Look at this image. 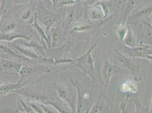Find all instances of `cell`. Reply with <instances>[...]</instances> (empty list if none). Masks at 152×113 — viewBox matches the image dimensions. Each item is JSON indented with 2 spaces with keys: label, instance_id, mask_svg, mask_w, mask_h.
I'll return each instance as SVG.
<instances>
[{
  "label": "cell",
  "instance_id": "41",
  "mask_svg": "<svg viewBox=\"0 0 152 113\" xmlns=\"http://www.w3.org/2000/svg\"><path fill=\"white\" fill-rule=\"evenodd\" d=\"M2 61H3V59H2L1 58H0V64L2 63Z\"/></svg>",
  "mask_w": 152,
  "mask_h": 113
},
{
  "label": "cell",
  "instance_id": "19",
  "mask_svg": "<svg viewBox=\"0 0 152 113\" xmlns=\"http://www.w3.org/2000/svg\"><path fill=\"white\" fill-rule=\"evenodd\" d=\"M45 105H48L52 107H54L58 113H73V112H72V109L68 107L69 106L58 97L55 98L51 97L47 100Z\"/></svg>",
  "mask_w": 152,
  "mask_h": 113
},
{
  "label": "cell",
  "instance_id": "3",
  "mask_svg": "<svg viewBox=\"0 0 152 113\" xmlns=\"http://www.w3.org/2000/svg\"><path fill=\"white\" fill-rule=\"evenodd\" d=\"M34 9L37 20L45 27L47 34L55 23L61 20V15L49 11L42 1H37L34 4Z\"/></svg>",
  "mask_w": 152,
  "mask_h": 113
},
{
  "label": "cell",
  "instance_id": "22",
  "mask_svg": "<svg viewBox=\"0 0 152 113\" xmlns=\"http://www.w3.org/2000/svg\"><path fill=\"white\" fill-rule=\"evenodd\" d=\"M142 0H126L124 6V12L121 17L119 23L125 24L127 17L142 3Z\"/></svg>",
  "mask_w": 152,
  "mask_h": 113
},
{
  "label": "cell",
  "instance_id": "30",
  "mask_svg": "<svg viewBox=\"0 0 152 113\" xmlns=\"http://www.w3.org/2000/svg\"><path fill=\"white\" fill-rule=\"evenodd\" d=\"M15 113H35L31 107L22 98L19 99L17 102V108L14 112Z\"/></svg>",
  "mask_w": 152,
  "mask_h": 113
},
{
  "label": "cell",
  "instance_id": "23",
  "mask_svg": "<svg viewBox=\"0 0 152 113\" xmlns=\"http://www.w3.org/2000/svg\"><path fill=\"white\" fill-rule=\"evenodd\" d=\"M142 30L141 34V41L140 44H145L152 46V27L149 22H142Z\"/></svg>",
  "mask_w": 152,
  "mask_h": 113
},
{
  "label": "cell",
  "instance_id": "5",
  "mask_svg": "<svg viewBox=\"0 0 152 113\" xmlns=\"http://www.w3.org/2000/svg\"><path fill=\"white\" fill-rule=\"evenodd\" d=\"M97 70L99 80L104 88L108 87L112 76L119 72L115 66L110 62L107 54L101 56Z\"/></svg>",
  "mask_w": 152,
  "mask_h": 113
},
{
  "label": "cell",
  "instance_id": "7",
  "mask_svg": "<svg viewBox=\"0 0 152 113\" xmlns=\"http://www.w3.org/2000/svg\"><path fill=\"white\" fill-rule=\"evenodd\" d=\"M70 84L76 89L77 92L76 113H87L90 107V93L83 87L81 83L78 80L70 79Z\"/></svg>",
  "mask_w": 152,
  "mask_h": 113
},
{
  "label": "cell",
  "instance_id": "2",
  "mask_svg": "<svg viewBox=\"0 0 152 113\" xmlns=\"http://www.w3.org/2000/svg\"><path fill=\"white\" fill-rule=\"evenodd\" d=\"M96 46V43H94L85 54L81 56L73 59V64L71 67H77L81 70L84 76H88L91 82L96 83L98 81L97 76L94 66V61L91 56V52Z\"/></svg>",
  "mask_w": 152,
  "mask_h": 113
},
{
  "label": "cell",
  "instance_id": "35",
  "mask_svg": "<svg viewBox=\"0 0 152 113\" xmlns=\"http://www.w3.org/2000/svg\"><path fill=\"white\" fill-rule=\"evenodd\" d=\"M27 102L30 105V106L31 107L35 113H44L42 107L40 106V103L34 102H27Z\"/></svg>",
  "mask_w": 152,
  "mask_h": 113
},
{
  "label": "cell",
  "instance_id": "26",
  "mask_svg": "<svg viewBox=\"0 0 152 113\" xmlns=\"http://www.w3.org/2000/svg\"><path fill=\"white\" fill-rule=\"evenodd\" d=\"M22 38L26 41H29L31 38L27 36L25 34L19 32H10L8 33H1L0 35V41H4L7 42H12L14 40Z\"/></svg>",
  "mask_w": 152,
  "mask_h": 113
},
{
  "label": "cell",
  "instance_id": "17",
  "mask_svg": "<svg viewBox=\"0 0 152 113\" xmlns=\"http://www.w3.org/2000/svg\"><path fill=\"white\" fill-rule=\"evenodd\" d=\"M86 7V9H85L83 7V10L85 12L88 19L93 23H99L101 25V22L104 19L103 14L100 7L98 5H91Z\"/></svg>",
  "mask_w": 152,
  "mask_h": 113
},
{
  "label": "cell",
  "instance_id": "39",
  "mask_svg": "<svg viewBox=\"0 0 152 113\" xmlns=\"http://www.w3.org/2000/svg\"><path fill=\"white\" fill-rule=\"evenodd\" d=\"M100 0H86V6H91L94 5L95 2L99 1Z\"/></svg>",
  "mask_w": 152,
  "mask_h": 113
},
{
  "label": "cell",
  "instance_id": "16",
  "mask_svg": "<svg viewBox=\"0 0 152 113\" xmlns=\"http://www.w3.org/2000/svg\"><path fill=\"white\" fill-rule=\"evenodd\" d=\"M13 47L15 50H17L20 54H22L23 56L28 58V59H32L35 60H39L41 61H45L48 63H51L52 64L53 62H54L55 59L52 58H42L39 56L38 54L33 50H32L30 48H23V46H21L19 45L13 43Z\"/></svg>",
  "mask_w": 152,
  "mask_h": 113
},
{
  "label": "cell",
  "instance_id": "12",
  "mask_svg": "<svg viewBox=\"0 0 152 113\" xmlns=\"http://www.w3.org/2000/svg\"><path fill=\"white\" fill-rule=\"evenodd\" d=\"M152 6L144 7L138 10L137 12L133 11L127 17L126 21L128 25H134L142 22H149L152 18Z\"/></svg>",
  "mask_w": 152,
  "mask_h": 113
},
{
  "label": "cell",
  "instance_id": "25",
  "mask_svg": "<svg viewBox=\"0 0 152 113\" xmlns=\"http://www.w3.org/2000/svg\"><path fill=\"white\" fill-rule=\"evenodd\" d=\"M93 5L100 7L103 14V19L110 18L114 12V4L110 0H100Z\"/></svg>",
  "mask_w": 152,
  "mask_h": 113
},
{
  "label": "cell",
  "instance_id": "4",
  "mask_svg": "<svg viewBox=\"0 0 152 113\" xmlns=\"http://www.w3.org/2000/svg\"><path fill=\"white\" fill-rule=\"evenodd\" d=\"M51 70L47 66L43 64H25L19 71V83L27 85L34 84L33 80L43 74H50Z\"/></svg>",
  "mask_w": 152,
  "mask_h": 113
},
{
  "label": "cell",
  "instance_id": "10",
  "mask_svg": "<svg viewBox=\"0 0 152 113\" xmlns=\"http://www.w3.org/2000/svg\"><path fill=\"white\" fill-rule=\"evenodd\" d=\"M125 56L135 59L136 58H146L152 62V46L145 44H139L134 47H128L125 46L124 49Z\"/></svg>",
  "mask_w": 152,
  "mask_h": 113
},
{
  "label": "cell",
  "instance_id": "28",
  "mask_svg": "<svg viewBox=\"0 0 152 113\" xmlns=\"http://www.w3.org/2000/svg\"><path fill=\"white\" fill-rule=\"evenodd\" d=\"M123 43L128 47H134L138 45L137 39L131 29L128 28L127 35L123 40Z\"/></svg>",
  "mask_w": 152,
  "mask_h": 113
},
{
  "label": "cell",
  "instance_id": "18",
  "mask_svg": "<svg viewBox=\"0 0 152 113\" xmlns=\"http://www.w3.org/2000/svg\"><path fill=\"white\" fill-rule=\"evenodd\" d=\"M95 31V26L92 24H84V25H74L71 30H70V33L71 34H77L79 35L78 38H83L86 39H89L88 35L86 34V33H89V35H93Z\"/></svg>",
  "mask_w": 152,
  "mask_h": 113
},
{
  "label": "cell",
  "instance_id": "38",
  "mask_svg": "<svg viewBox=\"0 0 152 113\" xmlns=\"http://www.w3.org/2000/svg\"><path fill=\"white\" fill-rule=\"evenodd\" d=\"M43 1V0H37V1ZM51 1L52 2V4H53V9H56L58 5L60 0H51Z\"/></svg>",
  "mask_w": 152,
  "mask_h": 113
},
{
  "label": "cell",
  "instance_id": "14",
  "mask_svg": "<svg viewBox=\"0 0 152 113\" xmlns=\"http://www.w3.org/2000/svg\"><path fill=\"white\" fill-rule=\"evenodd\" d=\"M113 110L110 104V101L107 97L102 92L99 94L98 100L91 109L90 113H113Z\"/></svg>",
  "mask_w": 152,
  "mask_h": 113
},
{
  "label": "cell",
  "instance_id": "13",
  "mask_svg": "<svg viewBox=\"0 0 152 113\" xmlns=\"http://www.w3.org/2000/svg\"><path fill=\"white\" fill-rule=\"evenodd\" d=\"M19 7L13 5V0H1L0 5V31L7 20Z\"/></svg>",
  "mask_w": 152,
  "mask_h": 113
},
{
  "label": "cell",
  "instance_id": "9",
  "mask_svg": "<svg viewBox=\"0 0 152 113\" xmlns=\"http://www.w3.org/2000/svg\"><path fill=\"white\" fill-rule=\"evenodd\" d=\"M83 7L79 9L75 5L68 6L66 12V16L63 22H61L64 33L66 36L71 28L80 20L83 15Z\"/></svg>",
  "mask_w": 152,
  "mask_h": 113
},
{
  "label": "cell",
  "instance_id": "20",
  "mask_svg": "<svg viewBox=\"0 0 152 113\" xmlns=\"http://www.w3.org/2000/svg\"><path fill=\"white\" fill-rule=\"evenodd\" d=\"M23 64L21 62L15 61L13 60L3 59V61L1 64V67L2 70L5 72L10 74H19L20 70L22 69Z\"/></svg>",
  "mask_w": 152,
  "mask_h": 113
},
{
  "label": "cell",
  "instance_id": "34",
  "mask_svg": "<svg viewBox=\"0 0 152 113\" xmlns=\"http://www.w3.org/2000/svg\"><path fill=\"white\" fill-rule=\"evenodd\" d=\"M17 26V25L15 22H9L8 23H7V25H4V27L2 28L1 30V32L4 33L13 32L16 28Z\"/></svg>",
  "mask_w": 152,
  "mask_h": 113
},
{
  "label": "cell",
  "instance_id": "1",
  "mask_svg": "<svg viewBox=\"0 0 152 113\" xmlns=\"http://www.w3.org/2000/svg\"><path fill=\"white\" fill-rule=\"evenodd\" d=\"M113 64L119 73L132 76L134 82H140L142 80L140 65L136 64L132 59L121 53L117 49H115L113 53Z\"/></svg>",
  "mask_w": 152,
  "mask_h": 113
},
{
  "label": "cell",
  "instance_id": "42",
  "mask_svg": "<svg viewBox=\"0 0 152 113\" xmlns=\"http://www.w3.org/2000/svg\"><path fill=\"white\" fill-rule=\"evenodd\" d=\"M0 70H2V69H1V66H0Z\"/></svg>",
  "mask_w": 152,
  "mask_h": 113
},
{
  "label": "cell",
  "instance_id": "15",
  "mask_svg": "<svg viewBox=\"0 0 152 113\" xmlns=\"http://www.w3.org/2000/svg\"><path fill=\"white\" fill-rule=\"evenodd\" d=\"M34 22L31 24L32 26L33 27L35 31L37 34L39 40L43 46V48L45 49H47V48L51 49V39L50 36H48L47 35L46 32L43 30L42 27L38 24L37 22V19L36 17V15L34 11Z\"/></svg>",
  "mask_w": 152,
  "mask_h": 113
},
{
  "label": "cell",
  "instance_id": "31",
  "mask_svg": "<svg viewBox=\"0 0 152 113\" xmlns=\"http://www.w3.org/2000/svg\"><path fill=\"white\" fill-rule=\"evenodd\" d=\"M34 8L33 10L31 8L25 10L20 15V20L26 23L31 25L34 20Z\"/></svg>",
  "mask_w": 152,
  "mask_h": 113
},
{
  "label": "cell",
  "instance_id": "37",
  "mask_svg": "<svg viewBox=\"0 0 152 113\" xmlns=\"http://www.w3.org/2000/svg\"><path fill=\"white\" fill-rule=\"evenodd\" d=\"M79 0H67L65 2H64L61 5H65V6H71V5H76L78 3V1Z\"/></svg>",
  "mask_w": 152,
  "mask_h": 113
},
{
  "label": "cell",
  "instance_id": "27",
  "mask_svg": "<svg viewBox=\"0 0 152 113\" xmlns=\"http://www.w3.org/2000/svg\"><path fill=\"white\" fill-rule=\"evenodd\" d=\"M0 54L2 56H10L15 59L18 60H23L25 61H30V59L26 58L25 56H22L13 51L12 49L9 48L4 44H0Z\"/></svg>",
  "mask_w": 152,
  "mask_h": 113
},
{
  "label": "cell",
  "instance_id": "11",
  "mask_svg": "<svg viewBox=\"0 0 152 113\" xmlns=\"http://www.w3.org/2000/svg\"><path fill=\"white\" fill-rule=\"evenodd\" d=\"M48 33L51 37V49L58 48L65 46V43H70L65 39L61 20L56 23L55 27H52Z\"/></svg>",
  "mask_w": 152,
  "mask_h": 113
},
{
  "label": "cell",
  "instance_id": "32",
  "mask_svg": "<svg viewBox=\"0 0 152 113\" xmlns=\"http://www.w3.org/2000/svg\"><path fill=\"white\" fill-rule=\"evenodd\" d=\"M128 28L125 24L119 23L118 25L116 27V33L118 38L121 42L123 43L124 38L126 37L128 32Z\"/></svg>",
  "mask_w": 152,
  "mask_h": 113
},
{
  "label": "cell",
  "instance_id": "40",
  "mask_svg": "<svg viewBox=\"0 0 152 113\" xmlns=\"http://www.w3.org/2000/svg\"><path fill=\"white\" fill-rule=\"evenodd\" d=\"M120 2H121V4L123 5V6L124 7V5H125V3L126 2V0H119Z\"/></svg>",
  "mask_w": 152,
  "mask_h": 113
},
{
  "label": "cell",
  "instance_id": "21",
  "mask_svg": "<svg viewBox=\"0 0 152 113\" xmlns=\"http://www.w3.org/2000/svg\"><path fill=\"white\" fill-rule=\"evenodd\" d=\"M25 84L19 82L17 83H5L0 84V101L5 96L10 93H14L15 91L24 87Z\"/></svg>",
  "mask_w": 152,
  "mask_h": 113
},
{
  "label": "cell",
  "instance_id": "24",
  "mask_svg": "<svg viewBox=\"0 0 152 113\" xmlns=\"http://www.w3.org/2000/svg\"><path fill=\"white\" fill-rule=\"evenodd\" d=\"M20 44L19 45L21 46H24L25 48H30L32 50L35 51L38 55L42 58H47V55L45 53L44 48L42 45L38 43L37 42L31 40V39L29 40L28 43H27L24 40H20Z\"/></svg>",
  "mask_w": 152,
  "mask_h": 113
},
{
  "label": "cell",
  "instance_id": "33",
  "mask_svg": "<svg viewBox=\"0 0 152 113\" xmlns=\"http://www.w3.org/2000/svg\"><path fill=\"white\" fill-rule=\"evenodd\" d=\"M132 100L134 101V105L136 106V110L134 113H148L149 111L148 109H146L143 106L140 101L139 99L138 98L137 96H134L132 97Z\"/></svg>",
  "mask_w": 152,
  "mask_h": 113
},
{
  "label": "cell",
  "instance_id": "36",
  "mask_svg": "<svg viewBox=\"0 0 152 113\" xmlns=\"http://www.w3.org/2000/svg\"><path fill=\"white\" fill-rule=\"evenodd\" d=\"M31 0H13V5L15 7H22L29 3Z\"/></svg>",
  "mask_w": 152,
  "mask_h": 113
},
{
  "label": "cell",
  "instance_id": "8",
  "mask_svg": "<svg viewBox=\"0 0 152 113\" xmlns=\"http://www.w3.org/2000/svg\"><path fill=\"white\" fill-rule=\"evenodd\" d=\"M52 86L56 90L58 97L69 106L73 113H76L77 95L75 88L71 84L64 85L55 82L52 84Z\"/></svg>",
  "mask_w": 152,
  "mask_h": 113
},
{
  "label": "cell",
  "instance_id": "29",
  "mask_svg": "<svg viewBox=\"0 0 152 113\" xmlns=\"http://www.w3.org/2000/svg\"><path fill=\"white\" fill-rule=\"evenodd\" d=\"M121 92L128 94H135L137 92V86L134 82L128 80L123 83L121 85Z\"/></svg>",
  "mask_w": 152,
  "mask_h": 113
},
{
  "label": "cell",
  "instance_id": "6",
  "mask_svg": "<svg viewBox=\"0 0 152 113\" xmlns=\"http://www.w3.org/2000/svg\"><path fill=\"white\" fill-rule=\"evenodd\" d=\"M27 102H34L46 104L47 100L51 97L46 95L45 90L33 85H26L22 88L15 91ZM14 92V93H15Z\"/></svg>",
  "mask_w": 152,
  "mask_h": 113
}]
</instances>
